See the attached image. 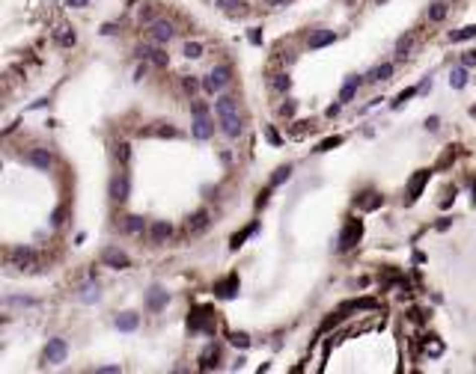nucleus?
Instances as JSON below:
<instances>
[{
    "label": "nucleus",
    "instance_id": "nucleus-1",
    "mask_svg": "<svg viewBox=\"0 0 476 374\" xmlns=\"http://www.w3.org/2000/svg\"><path fill=\"white\" fill-rule=\"evenodd\" d=\"M9 267H15V270H39V252L33 247H12L9 249Z\"/></svg>",
    "mask_w": 476,
    "mask_h": 374
},
{
    "label": "nucleus",
    "instance_id": "nucleus-2",
    "mask_svg": "<svg viewBox=\"0 0 476 374\" xmlns=\"http://www.w3.org/2000/svg\"><path fill=\"white\" fill-rule=\"evenodd\" d=\"M229 74H232V71H229V65H215V68L206 74L202 89H206V92H212V95L221 92V89H226V86H229V80H232Z\"/></svg>",
    "mask_w": 476,
    "mask_h": 374
},
{
    "label": "nucleus",
    "instance_id": "nucleus-3",
    "mask_svg": "<svg viewBox=\"0 0 476 374\" xmlns=\"http://www.w3.org/2000/svg\"><path fill=\"white\" fill-rule=\"evenodd\" d=\"M360 235H363V223L360 220H349L343 226V232H339V252H349V249L357 247Z\"/></svg>",
    "mask_w": 476,
    "mask_h": 374
},
{
    "label": "nucleus",
    "instance_id": "nucleus-4",
    "mask_svg": "<svg viewBox=\"0 0 476 374\" xmlns=\"http://www.w3.org/2000/svg\"><path fill=\"white\" fill-rule=\"evenodd\" d=\"M101 261H104L107 267H113V270H128V267H131L128 252H122L119 247H104L101 249Z\"/></svg>",
    "mask_w": 476,
    "mask_h": 374
},
{
    "label": "nucleus",
    "instance_id": "nucleus-5",
    "mask_svg": "<svg viewBox=\"0 0 476 374\" xmlns=\"http://www.w3.org/2000/svg\"><path fill=\"white\" fill-rule=\"evenodd\" d=\"M65 353H69V344L65 339H51V342L45 344V353H42V359L48 362V365H60L65 359Z\"/></svg>",
    "mask_w": 476,
    "mask_h": 374
},
{
    "label": "nucleus",
    "instance_id": "nucleus-6",
    "mask_svg": "<svg viewBox=\"0 0 476 374\" xmlns=\"http://www.w3.org/2000/svg\"><path fill=\"white\" fill-rule=\"evenodd\" d=\"M128 190H131L128 175H125V172H116V175L110 178V199H113V202H125V199H128Z\"/></svg>",
    "mask_w": 476,
    "mask_h": 374
},
{
    "label": "nucleus",
    "instance_id": "nucleus-7",
    "mask_svg": "<svg viewBox=\"0 0 476 374\" xmlns=\"http://www.w3.org/2000/svg\"><path fill=\"white\" fill-rule=\"evenodd\" d=\"M149 36H152L158 45H167V42L176 36V27H173L170 21H161V18H158V21H152V24H149Z\"/></svg>",
    "mask_w": 476,
    "mask_h": 374
},
{
    "label": "nucleus",
    "instance_id": "nucleus-8",
    "mask_svg": "<svg viewBox=\"0 0 476 374\" xmlns=\"http://www.w3.org/2000/svg\"><path fill=\"white\" fill-rule=\"evenodd\" d=\"M27 163H30L33 169H42V172H48V169H51V163H54V157H51V152H48V149H39V146H36V149H30V152H27Z\"/></svg>",
    "mask_w": 476,
    "mask_h": 374
},
{
    "label": "nucleus",
    "instance_id": "nucleus-9",
    "mask_svg": "<svg viewBox=\"0 0 476 374\" xmlns=\"http://www.w3.org/2000/svg\"><path fill=\"white\" fill-rule=\"evenodd\" d=\"M218 122H221V131L229 140L241 137V116L238 113H223V116H218Z\"/></svg>",
    "mask_w": 476,
    "mask_h": 374
},
{
    "label": "nucleus",
    "instance_id": "nucleus-10",
    "mask_svg": "<svg viewBox=\"0 0 476 374\" xmlns=\"http://www.w3.org/2000/svg\"><path fill=\"white\" fill-rule=\"evenodd\" d=\"M167 303H170V294H167L164 288L152 285V288L146 291V309H149V312H161Z\"/></svg>",
    "mask_w": 476,
    "mask_h": 374
},
{
    "label": "nucleus",
    "instance_id": "nucleus-11",
    "mask_svg": "<svg viewBox=\"0 0 476 374\" xmlns=\"http://www.w3.org/2000/svg\"><path fill=\"white\" fill-rule=\"evenodd\" d=\"M190 134H193L196 140H209V137L215 134V122L209 119V113H206V116H193V125H190Z\"/></svg>",
    "mask_w": 476,
    "mask_h": 374
},
{
    "label": "nucleus",
    "instance_id": "nucleus-12",
    "mask_svg": "<svg viewBox=\"0 0 476 374\" xmlns=\"http://www.w3.org/2000/svg\"><path fill=\"white\" fill-rule=\"evenodd\" d=\"M137 54H140V60H149L152 65H158V68H164V65L170 62V57L164 54V48H149V45H140V48H137Z\"/></svg>",
    "mask_w": 476,
    "mask_h": 374
},
{
    "label": "nucleus",
    "instance_id": "nucleus-13",
    "mask_svg": "<svg viewBox=\"0 0 476 374\" xmlns=\"http://www.w3.org/2000/svg\"><path fill=\"white\" fill-rule=\"evenodd\" d=\"M188 327L190 330H206V333H215V321L209 318V309H196L188 318Z\"/></svg>",
    "mask_w": 476,
    "mask_h": 374
},
{
    "label": "nucleus",
    "instance_id": "nucleus-14",
    "mask_svg": "<svg viewBox=\"0 0 476 374\" xmlns=\"http://www.w3.org/2000/svg\"><path fill=\"white\" fill-rule=\"evenodd\" d=\"M429 175H432L429 169H420V172L414 175L411 181H408V205H414V202H417V196L423 193V187H426V181H429Z\"/></svg>",
    "mask_w": 476,
    "mask_h": 374
},
{
    "label": "nucleus",
    "instance_id": "nucleus-15",
    "mask_svg": "<svg viewBox=\"0 0 476 374\" xmlns=\"http://www.w3.org/2000/svg\"><path fill=\"white\" fill-rule=\"evenodd\" d=\"M354 205H357L360 211H375V208L384 205V196H378L375 190H366V193H360V196L354 199Z\"/></svg>",
    "mask_w": 476,
    "mask_h": 374
},
{
    "label": "nucleus",
    "instance_id": "nucleus-16",
    "mask_svg": "<svg viewBox=\"0 0 476 374\" xmlns=\"http://www.w3.org/2000/svg\"><path fill=\"white\" fill-rule=\"evenodd\" d=\"M170 235H173V226H170L167 220H155V223L149 226V241H152V244H164Z\"/></svg>",
    "mask_w": 476,
    "mask_h": 374
},
{
    "label": "nucleus",
    "instance_id": "nucleus-17",
    "mask_svg": "<svg viewBox=\"0 0 476 374\" xmlns=\"http://www.w3.org/2000/svg\"><path fill=\"white\" fill-rule=\"evenodd\" d=\"M333 39H336V33H333V30H316L310 39H307V48H310V51L327 48V45H333Z\"/></svg>",
    "mask_w": 476,
    "mask_h": 374
},
{
    "label": "nucleus",
    "instance_id": "nucleus-18",
    "mask_svg": "<svg viewBox=\"0 0 476 374\" xmlns=\"http://www.w3.org/2000/svg\"><path fill=\"white\" fill-rule=\"evenodd\" d=\"M209 226V211L206 208H199V211H193L188 217V223H185V229H188V235H199L202 229Z\"/></svg>",
    "mask_w": 476,
    "mask_h": 374
},
{
    "label": "nucleus",
    "instance_id": "nucleus-19",
    "mask_svg": "<svg viewBox=\"0 0 476 374\" xmlns=\"http://www.w3.org/2000/svg\"><path fill=\"white\" fill-rule=\"evenodd\" d=\"M238 285H241V282H238V276H235V273H229L223 282H218V285H215V291H218V297L229 300V297H235V294H238Z\"/></svg>",
    "mask_w": 476,
    "mask_h": 374
},
{
    "label": "nucleus",
    "instance_id": "nucleus-20",
    "mask_svg": "<svg viewBox=\"0 0 476 374\" xmlns=\"http://www.w3.org/2000/svg\"><path fill=\"white\" fill-rule=\"evenodd\" d=\"M54 42H57L60 48H75V45H78V33L63 24V27H57V30H54Z\"/></svg>",
    "mask_w": 476,
    "mask_h": 374
},
{
    "label": "nucleus",
    "instance_id": "nucleus-21",
    "mask_svg": "<svg viewBox=\"0 0 476 374\" xmlns=\"http://www.w3.org/2000/svg\"><path fill=\"white\" fill-rule=\"evenodd\" d=\"M360 83H363V77H360V74H351L349 80H346V86L339 89V101H343V104H349L351 98L357 95V89H360Z\"/></svg>",
    "mask_w": 476,
    "mask_h": 374
},
{
    "label": "nucleus",
    "instance_id": "nucleus-22",
    "mask_svg": "<svg viewBox=\"0 0 476 374\" xmlns=\"http://www.w3.org/2000/svg\"><path fill=\"white\" fill-rule=\"evenodd\" d=\"M140 134H146V137H179V131L170 122H155V128H146Z\"/></svg>",
    "mask_w": 476,
    "mask_h": 374
},
{
    "label": "nucleus",
    "instance_id": "nucleus-23",
    "mask_svg": "<svg viewBox=\"0 0 476 374\" xmlns=\"http://www.w3.org/2000/svg\"><path fill=\"white\" fill-rule=\"evenodd\" d=\"M390 74H393V62H381V65H375V68L366 74V80L381 83V80H390Z\"/></svg>",
    "mask_w": 476,
    "mask_h": 374
},
{
    "label": "nucleus",
    "instance_id": "nucleus-24",
    "mask_svg": "<svg viewBox=\"0 0 476 374\" xmlns=\"http://www.w3.org/2000/svg\"><path fill=\"white\" fill-rule=\"evenodd\" d=\"M215 113L223 116V113H238V101L232 98V95H221L218 101H215Z\"/></svg>",
    "mask_w": 476,
    "mask_h": 374
},
{
    "label": "nucleus",
    "instance_id": "nucleus-25",
    "mask_svg": "<svg viewBox=\"0 0 476 374\" xmlns=\"http://www.w3.org/2000/svg\"><path fill=\"white\" fill-rule=\"evenodd\" d=\"M137 324H140V318H137L134 312H122V315L116 318V330H122V333H131V330H137Z\"/></svg>",
    "mask_w": 476,
    "mask_h": 374
},
{
    "label": "nucleus",
    "instance_id": "nucleus-26",
    "mask_svg": "<svg viewBox=\"0 0 476 374\" xmlns=\"http://www.w3.org/2000/svg\"><path fill=\"white\" fill-rule=\"evenodd\" d=\"M446 12H449V6H446L444 0L432 3V6H429V21H432V24H441V21L446 18Z\"/></svg>",
    "mask_w": 476,
    "mask_h": 374
},
{
    "label": "nucleus",
    "instance_id": "nucleus-27",
    "mask_svg": "<svg viewBox=\"0 0 476 374\" xmlns=\"http://www.w3.org/2000/svg\"><path fill=\"white\" fill-rule=\"evenodd\" d=\"M122 226H125V232H128V235H140V232L146 229V223H143V217H140V214H128Z\"/></svg>",
    "mask_w": 476,
    "mask_h": 374
},
{
    "label": "nucleus",
    "instance_id": "nucleus-28",
    "mask_svg": "<svg viewBox=\"0 0 476 374\" xmlns=\"http://www.w3.org/2000/svg\"><path fill=\"white\" fill-rule=\"evenodd\" d=\"M449 86H452V89H464V86H467V68H464V65L449 74Z\"/></svg>",
    "mask_w": 476,
    "mask_h": 374
},
{
    "label": "nucleus",
    "instance_id": "nucleus-29",
    "mask_svg": "<svg viewBox=\"0 0 476 374\" xmlns=\"http://www.w3.org/2000/svg\"><path fill=\"white\" fill-rule=\"evenodd\" d=\"M467 39H476V24H467L461 30L449 33V42H467Z\"/></svg>",
    "mask_w": 476,
    "mask_h": 374
},
{
    "label": "nucleus",
    "instance_id": "nucleus-30",
    "mask_svg": "<svg viewBox=\"0 0 476 374\" xmlns=\"http://www.w3.org/2000/svg\"><path fill=\"white\" fill-rule=\"evenodd\" d=\"M253 232H256V223H253V226H247L244 232H238V235H232V241H229V247H232V249H238V247H241V244H244V241H247V238H250V235H253Z\"/></svg>",
    "mask_w": 476,
    "mask_h": 374
},
{
    "label": "nucleus",
    "instance_id": "nucleus-31",
    "mask_svg": "<svg viewBox=\"0 0 476 374\" xmlns=\"http://www.w3.org/2000/svg\"><path fill=\"white\" fill-rule=\"evenodd\" d=\"M182 54H185L188 60H199V57H202V45H199V42H185Z\"/></svg>",
    "mask_w": 476,
    "mask_h": 374
},
{
    "label": "nucleus",
    "instance_id": "nucleus-32",
    "mask_svg": "<svg viewBox=\"0 0 476 374\" xmlns=\"http://www.w3.org/2000/svg\"><path fill=\"white\" fill-rule=\"evenodd\" d=\"M289 178H292V166H289V163H286V166H280V169H277V172H274V175H271V187L283 184V181H289Z\"/></svg>",
    "mask_w": 476,
    "mask_h": 374
},
{
    "label": "nucleus",
    "instance_id": "nucleus-33",
    "mask_svg": "<svg viewBox=\"0 0 476 374\" xmlns=\"http://www.w3.org/2000/svg\"><path fill=\"white\" fill-rule=\"evenodd\" d=\"M39 300H33V297H6L3 300V306H36Z\"/></svg>",
    "mask_w": 476,
    "mask_h": 374
},
{
    "label": "nucleus",
    "instance_id": "nucleus-34",
    "mask_svg": "<svg viewBox=\"0 0 476 374\" xmlns=\"http://www.w3.org/2000/svg\"><path fill=\"white\" fill-rule=\"evenodd\" d=\"M411 48H414V36H402V39L396 42V54H399V57H405Z\"/></svg>",
    "mask_w": 476,
    "mask_h": 374
},
{
    "label": "nucleus",
    "instance_id": "nucleus-35",
    "mask_svg": "<svg viewBox=\"0 0 476 374\" xmlns=\"http://www.w3.org/2000/svg\"><path fill=\"white\" fill-rule=\"evenodd\" d=\"M81 300H84V303L98 300V285H84V288H81Z\"/></svg>",
    "mask_w": 476,
    "mask_h": 374
},
{
    "label": "nucleus",
    "instance_id": "nucleus-36",
    "mask_svg": "<svg viewBox=\"0 0 476 374\" xmlns=\"http://www.w3.org/2000/svg\"><path fill=\"white\" fill-rule=\"evenodd\" d=\"M113 155H116V160L125 166L128 157H131V146H128V143H116V152H113Z\"/></svg>",
    "mask_w": 476,
    "mask_h": 374
},
{
    "label": "nucleus",
    "instance_id": "nucleus-37",
    "mask_svg": "<svg viewBox=\"0 0 476 374\" xmlns=\"http://www.w3.org/2000/svg\"><path fill=\"white\" fill-rule=\"evenodd\" d=\"M271 86H274L277 92H286V89L292 86V80H289V74H274V80H271Z\"/></svg>",
    "mask_w": 476,
    "mask_h": 374
},
{
    "label": "nucleus",
    "instance_id": "nucleus-38",
    "mask_svg": "<svg viewBox=\"0 0 476 374\" xmlns=\"http://www.w3.org/2000/svg\"><path fill=\"white\" fill-rule=\"evenodd\" d=\"M229 342L235 347H250V336L247 333H229Z\"/></svg>",
    "mask_w": 476,
    "mask_h": 374
},
{
    "label": "nucleus",
    "instance_id": "nucleus-39",
    "mask_svg": "<svg viewBox=\"0 0 476 374\" xmlns=\"http://www.w3.org/2000/svg\"><path fill=\"white\" fill-rule=\"evenodd\" d=\"M339 143H343V137H327V140H321V143L316 146V152H330V149L339 146Z\"/></svg>",
    "mask_w": 476,
    "mask_h": 374
},
{
    "label": "nucleus",
    "instance_id": "nucleus-40",
    "mask_svg": "<svg viewBox=\"0 0 476 374\" xmlns=\"http://www.w3.org/2000/svg\"><path fill=\"white\" fill-rule=\"evenodd\" d=\"M461 65H464V68H473V65H476V51H464V57H461Z\"/></svg>",
    "mask_w": 476,
    "mask_h": 374
},
{
    "label": "nucleus",
    "instance_id": "nucleus-41",
    "mask_svg": "<svg viewBox=\"0 0 476 374\" xmlns=\"http://www.w3.org/2000/svg\"><path fill=\"white\" fill-rule=\"evenodd\" d=\"M414 95H417V89H405V92H399V98H396L393 104L399 107V104H405V101H408V98H414Z\"/></svg>",
    "mask_w": 476,
    "mask_h": 374
},
{
    "label": "nucleus",
    "instance_id": "nucleus-42",
    "mask_svg": "<svg viewBox=\"0 0 476 374\" xmlns=\"http://www.w3.org/2000/svg\"><path fill=\"white\" fill-rule=\"evenodd\" d=\"M190 113H193V116H206V113H209V107H206L202 101H196V104L190 107Z\"/></svg>",
    "mask_w": 476,
    "mask_h": 374
},
{
    "label": "nucleus",
    "instance_id": "nucleus-43",
    "mask_svg": "<svg viewBox=\"0 0 476 374\" xmlns=\"http://www.w3.org/2000/svg\"><path fill=\"white\" fill-rule=\"evenodd\" d=\"M218 6H221V9H226V12H229V9H235V6H241V0H218Z\"/></svg>",
    "mask_w": 476,
    "mask_h": 374
},
{
    "label": "nucleus",
    "instance_id": "nucleus-44",
    "mask_svg": "<svg viewBox=\"0 0 476 374\" xmlns=\"http://www.w3.org/2000/svg\"><path fill=\"white\" fill-rule=\"evenodd\" d=\"M182 83H185V89H188V92H196V89H199V83H196L193 77H185Z\"/></svg>",
    "mask_w": 476,
    "mask_h": 374
},
{
    "label": "nucleus",
    "instance_id": "nucleus-45",
    "mask_svg": "<svg viewBox=\"0 0 476 374\" xmlns=\"http://www.w3.org/2000/svg\"><path fill=\"white\" fill-rule=\"evenodd\" d=\"M280 113H283V116H295V101L283 104V107H280Z\"/></svg>",
    "mask_w": 476,
    "mask_h": 374
},
{
    "label": "nucleus",
    "instance_id": "nucleus-46",
    "mask_svg": "<svg viewBox=\"0 0 476 374\" xmlns=\"http://www.w3.org/2000/svg\"><path fill=\"white\" fill-rule=\"evenodd\" d=\"M438 125H441L438 116H429V119H426V128H429V131H438Z\"/></svg>",
    "mask_w": 476,
    "mask_h": 374
},
{
    "label": "nucleus",
    "instance_id": "nucleus-47",
    "mask_svg": "<svg viewBox=\"0 0 476 374\" xmlns=\"http://www.w3.org/2000/svg\"><path fill=\"white\" fill-rule=\"evenodd\" d=\"M72 9H84V6H90V0H65Z\"/></svg>",
    "mask_w": 476,
    "mask_h": 374
},
{
    "label": "nucleus",
    "instance_id": "nucleus-48",
    "mask_svg": "<svg viewBox=\"0 0 476 374\" xmlns=\"http://www.w3.org/2000/svg\"><path fill=\"white\" fill-rule=\"evenodd\" d=\"M146 77V65H137V71H134V80H143Z\"/></svg>",
    "mask_w": 476,
    "mask_h": 374
},
{
    "label": "nucleus",
    "instance_id": "nucleus-49",
    "mask_svg": "<svg viewBox=\"0 0 476 374\" xmlns=\"http://www.w3.org/2000/svg\"><path fill=\"white\" fill-rule=\"evenodd\" d=\"M339 107H343V101H339V104H330V107H327V116H330V119H333V116H336V113H339Z\"/></svg>",
    "mask_w": 476,
    "mask_h": 374
},
{
    "label": "nucleus",
    "instance_id": "nucleus-50",
    "mask_svg": "<svg viewBox=\"0 0 476 374\" xmlns=\"http://www.w3.org/2000/svg\"><path fill=\"white\" fill-rule=\"evenodd\" d=\"M265 134H268V140H271V143H280V137H277V131H274V128H265Z\"/></svg>",
    "mask_w": 476,
    "mask_h": 374
},
{
    "label": "nucleus",
    "instance_id": "nucleus-51",
    "mask_svg": "<svg viewBox=\"0 0 476 374\" xmlns=\"http://www.w3.org/2000/svg\"><path fill=\"white\" fill-rule=\"evenodd\" d=\"M250 42H253V45H262V36H259V30H256V27L250 30Z\"/></svg>",
    "mask_w": 476,
    "mask_h": 374
},
{
    "label": "nucleus",
    "instance_id": "nucleus-52",
    "mask_svg": "<svg viewBox=\"0 0 476 374\" xmlns=\"http://www.w3.org/2000/svg\"><path fill=\"white\" fill-rule=\"evenodd\" d=\"M98 371H101V374H113V371H119V365H101Z\"/></svg>",
    "mask_w": 476,
    "mask_h": 374
},
{
    "label": "nucleus",
    "instance_id": "nucleus-53",
    "mask_svg": "<svg viewBox=\"0 0 476 374\" xmlns=\"http://www.w3.org/2000/svg\"><path fill=\"white\" fill-rule=\"evenodd\" d=\"M101 33H104V36H113V33H116V24H104Z\"/></svg>",
    "mask_w": 476,
    "mask_h": 374
},
{
    "label": "nucleus",
    "instance_id": "nucleus-54",
    "mask_svg": "<svg viewBox=\"0 0 476 374\" xmlns=\"http://www.w3.org/2000/svg\"><path fill=\"white\" fill-rule=\"evenodd\" d=\"M268 193H271V190H265V193H259V199H256V205H259V208H262V205L268 202Z\"/></svg>",
    "mask_w": 476,
    "mask_h": 374
},
{
    "label": "nucleus",
    "instance_id": "nucleus-55",
    "mask_svg": "<svg viewBox=\"0 0 476 374\" xmlns=\"http://www.w3.org/2000/svg\"><path fill=\"white\" fill-rule=\"evenodd\" d=\"M60 223H63V208H57V211H54V226H60Z\"/></svg>",
    "mask_w": 476,
    "mask_h": 374
},
{
    "label": "nucleus",
    "instance_id": "nucleus-56",
    "mask_svg": "<svg viewBox=\"0 0 476 374\" xmlns=\"http://www.w3.org/2000/svg\"><path fill=\"white\" fill-rule=\"evenodd\" d=\"M286 0H268V6H283Z\"/></svg>",
    "mask_w": 476,
    "mask_h": 374
}]
</instances>
